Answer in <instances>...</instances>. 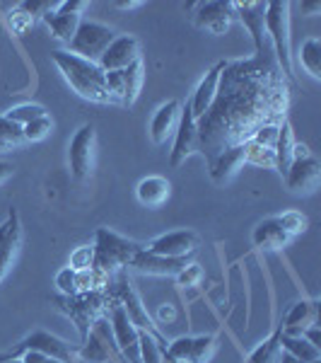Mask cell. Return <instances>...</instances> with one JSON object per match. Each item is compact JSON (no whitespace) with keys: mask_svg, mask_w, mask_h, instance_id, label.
Wrapping results in <instances>:
<instances>
[{"mask_svg":"<svg viewBox=\"0 0 321 363\" xmlns=\"http://www.w3.org/2000/svg\"><path fill=\"white\" fill-rule=\"evenodd\" d=\"M288 104V78L273 54L227 61L213 104L196 121L198 153L210 165L230 145L249 143L259 128L283 124Z\"/></svg>","mask_w":321,"mask_h":363,"instance_id":"cell-1","label":"cell"},{"mask_svg":"<svg viewBox=\"0 0 321 363\" xmlns=\"http://www.w3.org/2000/svg\"><path fill=\"white\" fill-rule=\"evenodd\" d=\"M51 61L61 70L66 83L83 99L95 104H112V95L107 90V73L99 68V63L85 61L66 49L51 51Z\"/></svg>","mask_w":321,"mask_h":363,"instance_id":"cell-2","label":"cell"},{"mask_svg":"<svg viewBox=\"0 0 321 363\" xmlns=\"http://www.w3.org/2000/svg\"><path fill=\"white\" fill-rule=\"evenodd\" d=\"M109 303H112V294L109 291H87V294H78V296H54V306L78 330L80 344L90 337L97 320L107 318Z\"/></svg>","mask_w":321,"mask_h":363,"instance_id":"cell-3","label":"cell"},{"mask_svg":"<svg viewBox=\"0 0 321 363\" xmlns=\"http://www.w3.org/2000/svg\"><path fill=\"white\" fill-rule=\"evenodd\" d=\"M140 250H143V242L119 235L112 228H97L95 247H92V269L114 277L121 269H128L131 259Z\"/></svg>","mask_w":321,"mask_h":363,"instance_id":"cell-4","label":"cell"},{"mask_svg":"<svg viewBox=\"0 0 321 363\" xmlns=\"http://www.w3.org/2000/svg\"><path fill=\"white\" fill-rule=\"evenodd\" d=\"M109 286H112V289H107V291L121 303V306H124L128 320H131L133 325L138 327V332H145V335H150L162 347V351H165L169 347V339L160 332V325H157V320L148 313L143 298H140L138 291L133 289V284H131V279H128L126 269L116 272L114 279L109 281Z\"/></svg>","mask_w":321,"mask_h":363,"instance_id":"cell-5","label":"cell"},{"mask_svg":"<svg viewBox=\"0 0 321 363\" xmlns=\"http://www.w3.org/2000/svg\"><path fill=\"white\" fill-rule=\"evenodd\" d=\"M290 10L293 3L273 0L266 3V37L271 39L273 58H276L280 73L293 78V42H290Z\"/></svg>","mask_w":321,"mask_h":363,"instance_id":"cell-6","label":"cell"},{"mask_svg":"<svg viewBox=\"0 0 321 363\" xmlns=\"http://www.w3.org/2000/svg\"><path fill=\"white\" fill-rule=\"evenodd\" d=\"M285 189L295 196L314 194L321 184V162L314 157L305 143H295L293 148V162H290L288 172H285Z\"/></svg>","mask_w":321,"mask_h":363,"instance_id":"cell-7","label":"cell"},{"mask_svg":"<svg viewBox=\"0 0 321 363\" xmlns=\"http://www.w3.org/2000/svg\"><path fill=\"white\" fill-rule=\"evenodd\" d=\"M116 39V32L109 25H102V22H95V20H85L78 25V32L75 37L70 39L68 44V51L85 61H92V63H99V58L107 51V46L112 44Z\"/></svg>","mask_w":321,"mask_h":363,"instance_id":"cell-8","label":"cell"},{"mask_svg":"<svg viewBox=\"0 0 321 363\" xmlns=\"http://www.w3.org/2000/svg\"><path fill=\"white\" fill-rule=\"evenodd\" d=\"M145 83V66L143 58L131 63L128 68L112 70L107 73V90L112 95V104H121V107H133L136 99L140 97Z\"/></svg>","mask_w":321,"mask_h":363,"instance_id":"cell-9","label":"cell"},{"mask_svg":"<svg viewBox=\"0 0 321 363\" xmlns=\"http://www.w3.org/2000/svg\"><path fill=\"white\" fill-rule=\"evenodd\" d=\"M25 351H42L46 356H54V359L63 361V363H78V347L68 344L66 339L51 335L46 330H34L32 335H27L13 351H8L10 359H20V354Z\"/></svg>","mask_w":321,"mask_h":363,"instance_id":"cell-10","label":"cell"},{"mask_svg":"<svg viewBox=\"0 0 321 363\" xmlns=\"http://www.w3.org/2000/svg\"><path fill=\"white\" fill-rule=\"evenodd\" d=\"M97 148V131L92 124H83L73 133L68 145V165L78 182H85L92 174V160Z\"/></svg>","mask_w":321,"mask_h":363,"instance_id":"cell-11","label":"cell"},{"mask_svg":"<svg viewBox=\"0 0 321 363\" xmlns=\"http://www.w3.org/2000/svg\"><path fill=\"white\" fill-rule=\"evenodd\" d=\"M218 351V335L177 337L165 349V359L179 363H210Z\"/></svg>","mask_w":321,"mask_h":363,"instance_id":"cell-12","label":"cell"},{"mask_svg":"<svg viewBox=\"0 0 321 363\" xmlns=\"http://www.w3.org/2000/svg\"><path fill=\"white\" fill-rule=\"evenodd\" d=\"M191 22L201 29V32L223 37L227 29L232 27V3H223V0H208V3H191Z\"/></svg>","mask_w":321,"mask_h":363,"instance_id":"cell-13","label":"cell"},{"mask_svg":"<svg viewBox=\"0 0 321 363\" xmlns=\"http://www.w3.org/2000/svg\"><path fill=\"white\" fill-rule=\"evenodd\" d=\"M87 8V3L83 0H66V3H56L54 10L44 15V22L49 27L51 37L58 39L63 44H70V39L78 32V25L83 22V10Z\"/></svg>","mask_w":321,"mask_h":363,"instance_id":"cell-14","label":"cell"},{"mask_svg":"<svg viewBox=\"0 0 321 363\" xmlns=\"http://www.w3.org/2000/svg\"><path fill=\"white\" fill-rule=\"evenodd\" d=\"M230 3H232L235 15H239L242 25L247 27L249 34H252L256 56L273 54L266 42L268 39L266 37V3H259V0H230Z\"/></svg>","mask_w":321,"mask_h":363,"instance_id":"cell-15","label":"cell"},{"mask_svg":"<svg viewBox=\"0 0 321 363\" xmlns=\"http://www.w3.org/2000/svg\"><path fill=\"white\" fill-rule=\"evenodd\" d=\"M201 238L194 230H172L165 235H157L150 242H145L143 247L153 255L160 257H172V259H189L191 255L198 250Z\"/></svg>","mask_w":321,"mask_h":363,"instance_id":"cell-16","label":"cell"},{"mask_svg":"<svg viewBox=\"0 0 321 363\" xmlns=\"http://www.w3.org/2000/svg\"><path fill=\"white\" fill-rule=\"evenodd\" d=\"M112 277L102 272H95V269H61L56 274V289L61 291V296H78V294H87V291H107Z\"/></svg>","mask_w":321,"mask_h":363,"instance_id":"cell-17","label":"cell"},{"mask_svg":"<svg viewBox=\"0 0 321 363\" xmlns=\"http://www.w3.org/2000/svg\"><path fill=\"white\" fill-rule=\"evenodd\" d=\"M198 153V126L196 119L191 114V104L186 99V104H182V116H179V126L174 133V145L172 153H169V165L179 167L182 162H186V157H191Z\"/></svg>","mask_w":321,"mask_h":363,"instance_id":"cell-18","label":"cell"},{"mask_svg":"<svg viewBox=\"0 0 321 363\" xmlns=\"http://www.w3.org/2000/svg\"><path fill=\"white\" fill-rule=\"evenodd\" d=\"M140 61V42L131 34H116V39L107 46V51L99 58V68L104 73L128 68L131 63Z\"/></svg>","mask_w":321,"mask_h":363,"instance_id":"cell-19","label":"cell"},{"mask_svg":"<svg viewBox=\"0 0 321 363\" xmlns=\"http://www.w3.org/2000/svg\"><path fill=\"white\" fill-rule=\"evenodd\" d=\"M179 116H182V102L179 99H167L165 104L157 107V112L150 119V138L155 145H165L169 138H174L179 126Z\"/></svg>","mask_w":321,"mask_h":363,"instance_id":"cell-20","label":"cell"},{"mask_svg":"<svg viewBox=\"0 0 321 363\" xmlns=\"http://www.w3.org/2000/svg\"><path fill=\"white\" fill-rule=\"evenodd\" d=\"M189 264V259H172V257H160L153 255L148 250H140L136 257L131 259L128 269H136L140 274H148V277H177L182 269Z\"/></svg>","mask_w":321,"mask_h":363,"instance_id":"cell-21","label":"cell"},{"mask_svg":"<svg viewBox=\"0 0 321 363\" xmlns=\"http://www.w3.org/2000/svg\"><path fill=\"white\" fill-rule=\"evenodd\" d=\"M227 61H220L215 63L213 68L208 70L206 75L201 78V83H198L196 92L189 97V104H191V114H194V119L198 121L203 114L210 109V104H213L215 99V92H218V85H220V73H223Z\"/></svg>","mask_w":321,"mask_h":363,"instance_id":"cell-22","label":"cell"},{"mask_svg":"<svg viewBox=\"0 0 321 363\" xmlns=\"http://www.w3.org/2000/svg\"><path fill=\"white\" fill-rule=\"evenodd\" d=\"M252 240H254V247H259L264 252H278V250L288 247L293 235L285 230L278 216H271V218H264L254 228Z\"/></svg>","mask_w":321,"mask_h":363,"instance_id":"cell-23","label":"cell"},{"mask_svg":"<svg viewBox=\"0 0 321 363\" xmlns=\"http://www.w3.org/2000/svg\"><path fill=\"white\" fill-rule=\"evenodd\" d=\"M317 318H319L317 301H297L295 306L288 310V315L280 320V330H283V335L302 337V332L309 330L312 325H317Z\"/></svg>","mask_w":321,"mask_h":363,"instance_id":"cell-24","label":"cell"},{"mask_svg":"<svg viewBox=\"0 0 321 363\" xmlns=\"http://www.w3.org/2000/svg\"><path fill=\"white\" fill-rule=\"evenodd\" d=\"M247 162V143H239V145H230L227 150H223L213 162L208 165L210 169V179L215 184H225L232 174L237 172L239 167Z\"/></svg>","mask_w":321,"mask_h":363,"instance_id":"cell-25","label":"cell"},{"mask_svg":"<svg viewBox=\"0 0 321 363\" xmlns=\"http://www.w3.org/2000/svg\"><path fill=\"white\" fill-rule=\"evenodd\" d=\"M8 230H5V240H3V247H0V281L8 277L10 267L15 262V255L20 250V242H22V223H20V213L15 208L8 211Z\"/></svg>","mask_w":321,"mask_h":363,"instance_id":"cell-26","label":"cell"},{"mask_svg":"<svg viewBox=\"0 0 321 363\" xmlns=\"http://www.w3.org/2000/svg\"><path fill=\"white\" fill-rule=\"evenodd\" d=\"M136 196L143 206L157 208V206H162L169 196H172V184H169V179L153 174V177H145V179L138 182Z\"/></svg>","mask_w":321,"mask_h":363,"instance_id":"cell-27","label":"cell"},{"mask_svg":"<svg viewBox=\"0 0 321 363\" xmlns=\"http://www.w3.org/2000/svg\"><path fill=\"white\" fill-rule=\"evenodd\" d=\"M293 148H295V133H293V126H290V121L285 119L283 124H280L276 148H273V153H276V169H278L280 177H285L290 162H293Z\"/></svg>","mask_w":321,"mask_h":363,"instance_id":"cell-28","label":"cell"},{"mask_svg":"<svg viewBox=\"0 0 321 363\" xmlns=\"http://www.w3.org/2000/svg\"><path fill=\"white\" fill-rule=\"evenodd\" d=\"M280 335H283V330H280V322L276 330L268 335L264 342L256 347L252 354H249V359L244 363H278L280 361V354H283V347H280Z\"/></svg>","mask_w":321,"mask_h":363,"instance_id":"cell-29","label":"cell"},{"mask_svg":"<svg viewBox=\"0 0 321 363\" xmlns=\"http://www.w3.org/2000/svg\"><path fill=\"white\" fill-rule=\"evenodd\" d=\"M280 347L283 351H288L290 356L300 359L302 363H314L321 361V349L312 347L305 337H290V335H280Z\"/></svg>","mask_w":321,"mask_h":363,"instance_id":"cell-30","label":"cell"},{"mask_svg":"<svg viewBox=\"0 0 321 363\" xmlns=\"http://www.w3.org/2000/svg\"><path fill=\"white\" fill-rule=\"evenodd\" d=\"M300 66L312 75L314 80H321V42L319 37L305 39V44L300 46V54H297Z\"/></svg>","mask_w":321,"mask_h":363,"instance_id":"cell-31","label":"cell"},{"mask_svg":"<svg viewBox=\"0 0 321 363\" xmlns=\"http://www.w3.org/2000/svg\"><path fill=\"white\" fill-rule=\"evenodd\" d=\"M44 114H49V112H46V107H42V104H34V102L17 104V107L5 112V116H8V119L13 121V124H17V126H27L29 121L39 119V116H44Z\"/></svg>","mask_w":321,"mask_h":363,"instance_id":"cell-32","label":"cell"},{"mask_svg":"<svg viewBox=\"0 0 321 363\" xmlns=\"http://www.w3.org/2000/svg\"><path fill=\"white\" fill-rule=\"evenodd\" d=\"M51 131H54V121H51L49 114H44V116H39V119L29 121L27 126H22V138H25V143H39V140H44Z\"/></svg>","mask_w":321,"mask_h":363,"instance_id":"cell-33","label":"cell"},{"mask_svg":"<svg viewBox=\"0 0 321 363\" xmlns=\"http://www.w3.org/2000/svg\"><path fill=\"white\" fill-rule=\"evenodd\" d=\"M247 162H252L256 167H271L276 169V153L273 148H266V145H259L254 140L247 143Z\"/></svg>","mask_w":321,"mask_h":363,"instance_id":"cell-34","label":"cell"},{"mask_svg":"<svg viewBox=\"0 0 321 363\" xmlns=\"http://www.w3.org/2000/svg\"><path fill=\"white\" fill-rule=\"evenodd\" d=\"M165 351L150 335L140 332V363H162Z\"/></svg>","mask_w":321,"mask_h":363,"instance_id":"cell-35","label":"cell"},{"mask_svg":"<svg viewBox=\"0 0 321 363\" xmlns=\"http://www.w3.org/2000/svg\"><path fill=\"white\" fill-rule=\"evenodd\" d=\"M0 143L8 145V148L25 143V138H22V126L13 124L5 114H0Z\"/></svg>","mask_w":321,"mask_h":363,"instance_id":"cell-36","label":"cell"},{"mask_svg":"<svg viewBox=\"0 0 321 363\" xmlns=\"http://www.w3.org/2000/svg\"><path fill=\"white\" fill-rule=\"evenodd\" d=\"M278 218H280V223H283L285 230H288L293 238H297L300 233H305V230H307V225H309L307 216H305V213H300V211H285V213H283V216H278Z\"/></svg>","mask_w":321,"mask_h":363,"instance_id":"cell-37","label":"cell"},{"mask_svg":"<svg viewBox=\"0 0 321 363\" xmlns=\"http://www.w3.org/2000/svg\"><path fill=\"white\" fill-rule=\"evenodd\" d=\"M174 279H177L179 286H196V284H201V279H203V269L201 264H186Z\"/></svg>","mask_w":321,"mask_h":363,"instance_id":"cell-38","label":"cell"},{"mask_svg":"<svg viewBox=\"0 0 321 363\" xmlns=\"http://www.w3.org/2000/svg\"><path fill=\"white\" fill-rule=\"evenodd\" d=\"M70 269H78V272H83V269H92V247L75 250L73 257H70Z\"/></svg>","mask_w":321,"mask_h":363,"instance_id":"cell-39","label":"cell"},{"mask_svg":"<svg viewBox=\"0 0 321 363\" xmlns=\"http://www.w3.org/2000/svg\"><path fill=\"white\" fill-rule=\"evenodd\" d=\"M302 337L307 339L312 347H317V349H321V335H319V325H312L309 330H305L302 332Z\"/></svg>","mask_w":321,"mask_h":363,"instance_id":"cell-40","label":"cell"},{"mask_svg":"<svg viewBox=\"0 0 321 363\" xmlns=\"http://www.w3.org/2000/svg\"><path fill=\"white\" fill-rule=\"evenodd\" d=\"M13 172H15V167H13V162H5V160H0V184H5L10 177H13Z\"/></svg>","mask_w":321,"mask_h":363,"instance_id":"cell-41","label":"cell"},{"mask_svg":"<svg viewBox=\"0 0 321 363\" xmlns=\"http://www.w3.org/2000/svg\"><path fill=\"white\" fill-rule=\"evenodd\" d=\"M300 8H302V13H309V15H317V13H319V10H321V3H319V0H314V3H302V5H300Z\"/></svg>","mask_w":321,"mask_h":363,"instance_id":"cell-42","label":"cell"},{"mask_svg":"<svg viewBox=\"0 0 321 363\" xmlns=\"http://www.w3.org/2000/svg\"><path fill=\"white\" fill-rule=\"evenodd\" d=\"M114 5H116L119 10H136V8H140L143 3H140V0H128V3H124V0H119V3H114Z\"/></svg>","mask_w":321,"mask_h":363,"instance_id":"cell-43","label":"cell"},{"mask_svg":"<svg viewBox=\"0 0 321 363\" xmlns=\"http://www.w3.org/2000/svg\"><path fill=\"white\" fill-rule=\"evenodd\" d=\"M278 363H302V361L295 359V356H290L288 351H283V354H280V361Z\"/></svg>","mask_w":321,"mask_h":363,"instance_id":"cell-44","label":"cell"},{"mask_svg":"<svg viewBox=\"0 0 321 363\" xmlns=\"http://www.w3.org/2000/svg\"><path fill=\"white\" fill-rule=\"evenodd\" d=\"M162 318H169V320H172V318H174V310L169 308V306H167V308H162Z\"/></svg>","mask_w":321,"mask_h":363,"instance_id":"cell-45","label":"cell"},{"mask_svg":"<svg viewBox=\"0 0 321 363\" xmlns=\"http://www.w3.org/2000/svg\"><path fill=\"white\" fill-rule=\"evenodd\" d=\"M5 230H8V223H0V247H3V240H5Z\"/></svg>","mask_w":321,"mask_h":363,"instance_id":"cell-46","label":"cell"},{"mask_svg":"<svg viewBox=\"0 0 321 363\" xmlns=\"http://www.w3.org/2000/svg\"><path fill=\"white\" fill-rule=\"evenodd\" d=\"M5 150H10V148H8V145H3V143H0V153H5Z\"/></svg>","mask_w":321,"mask_h":363,"instance_id":"cell-47","label":"cell"},{"mask_svg":"<svg viewBox=\"0 0 321 363\" xmlns=\"http://www.w3.org/2000/svg\"><path fill=\"white\" fill-rule=\"evenodd\" d=\"M5 363H22L20 359H10V361H5Z\"/></svg>","mask_w":321,"mask_h":363,"instance_id":"cell-48","label":"cell"},{"mask_svg":"<svg viewBox=\"0 0 321 363\" xmlns=\"http://www.w3.org/2000/svg\"><path fill=\"white\" fill-rule=\"evenodd\" d=\"M162 363H172V361H169V359H162Z\"/></svg>","mask_w":321,"mask_h":363,"instance_id":"cell-49","label":"cell"}]
</instances>
